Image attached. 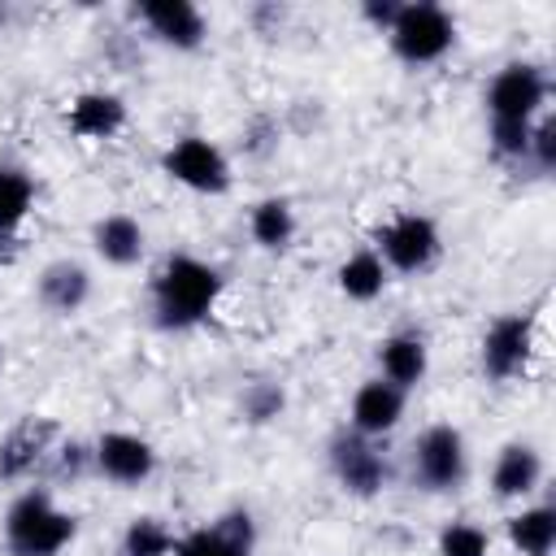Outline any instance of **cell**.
Wrapping results in <instances>:
<instances>
[{"mask_svg": "<svg viewBox=\"0 0 556 556\" xmlns=\"http://www.w3.org/2000/svg\"><path fill=\"white\" fill-rule=\"evenodd\" d=\"M91 465H96L109 482H117V486H139L143 478H152L156 452H152V443L139 439V434L109 430V434H100V443H96V452H91Z\"/></svg>", "mask_w": 556, "mask_h": 556, "instance_id": "10", "label": "cell"}, {"mask_svg": "<svg viewBox=\"0 0 556 556\" xmlns=\"http://www.w3.org/2000/svg\"><path fill=\"white\" fill-rule=\"evenodd\" d=\"M139 17L148 22V30L161 43H169L178 52H195L204 43V35H208L204 13L191 0H143L139 4Z\"/></svg>", "mask_w": 556, "mask_h": 556, "instance_id": "13", "label": "cell"}, {"mask_svg": "<svg viewBox=\"0 0 556 556\" xmlns=\"http://www.w3.org/2000/svg\"><path fill=\"white\" fill-rule=\"evenodd\" d=\"M387 35H391V52L400 61L430 65V61L447 56V48L456 43V22L439 4H404Z\"/></svg>", "mask_w": 556, "mask_h": 556, "instance_id": "3", "label": "cell"}, {"mask_svg": "<svg viewBox=\"0 0 556 556\" xmlns=\"http://www.w3.org/2000/svg\"><path fill=\"white\" fill-rule=\"evenodd\" d=\"M248 230H252V239H256L265 252H282V248L295 239V213H291L287 200L269 195V200H261V204L252 208Z\"/></svg>", "mask_w": 556, "mask_h": 556, "instance_id": "21", "label": "cell"}, {"mask_svg": "<svg viewBox=\"0 0 556 556\" xmlns=\"http://www.w3.org/2000/svg\"><path fill=\"white\" fill-rule=\"evenodd\" d=\"M382 287H387V265H382L378 252H352V256L339 265V291H343L348 300L369 304V300L382 295Z\"/></svg>", "mask_w": 556, "mask_h": 556, "instance_id": "22", "label": "cell"}, {"mask_svg": "<svg viewBox=\"0 0 556 556\" xmlns=\"http://www.w3.org/2000/svg\"><path fill=\"white\" fill-rule=\"evenodd\" d=\"M526 161H534L539 169H556V117H543L530 126V152Z\"/></svg>", "mask_w": 556, "mask_h": 556, "instance_id": "27", "label": "cell"}, {"mask_svg": "<svg viewBox=\"0 0 556 556\" xmlns=\"http://www.w3.org/2000/svg\"><path fill=\"white\" fill-rule=\"evenodd\" d=\"M282 408H287V391L278 382H252L243 391V417L252 426H269L274 417H282Z\"/></svg>", "mask_w": 556, "mask_h": 556, "instance_id": "26", "label": "cell"}, {"mask_svg": "<svg viewBox=\"0 0 556 556\" xmlns=\"http://www.w3.org/2000/svg\"><path fill=\"white\" fill-rule=\"evenodd\" d=\"M465 469H469V456L456 426H430L413 443V478L426 491H456L465 482Z\"/></svg>", "mask_w": 556, "mask_h": 556, "instance_id": "6", "label": "cell"}, {"mask_svg": "<svg viewBox=\"0 0 556 556\" xmlns=\"http://www.w3.org/2000/svg\"><path fill=\"white\" fill-rule=\"evenodd\" d=\"M87 295H91V274L78 261H52V265H43V274H39V300H43V308H52L56 317H70V313H78L87 304Z\"/></svg>", "mask_w": 556, "mask_h": 556, "instance_id": "16", "label": "cell"}, {"mask_svg": "<svg viewBox=\"0 0 556 556\" xmlns=\"http://www.w3.org/2000/svg\"><path fill=\"white\" fill-rule=\"evenodd\" d=\"M439 556H491V539L473 521H452L439 534Z\"/></svg>", "mask_w": 556, "mask_h": 556, "instance_id": "25", "label": "cell"}, {"mask_svg": "<svg viewBox=\"0 0 556 556\" xmlns=\"http://www.w3.org/2000/svg\"><path fill=\"white\" fill-rule=\"evenodd\" d=\"M530 352H534V317L530 313H504L482 334V369L495 382L517 378L526 369Z\"/></svg>", "mask_w": 556, "mask_h": 556, "instance_id": "9", "label": "cell"}, {"mask_svg": "<svg viewBox=\"0 0 556 556\" xmlns=\"http://www.w3.org/2000/svg\"><path fill=\"white\" fill-rule=\"evenodd\" d=\"M91 243H96L100 261L126 269V265H135V261L143 256V226H139L135 217H126V213H109V217L96 222Z\"/></svg>", "mask_w": 556, "mask_h": 556, "instance_id": "19", "label": "cell"}, {"mask_svg": "<svg viewBox=\"0 0 556 556\" xmlns=\"http://www.w3.org/2000/svg\"><path fill=\"white\" fill-rule=\"evenodd\" d=\"M161 169H165L174 182H182V187H191V191H200V195H222V191L230 187V161H226V152H222L213 139H204V135H182V139H174V143L165 148V156H161Z\"/></svg>", "mask_w": 556, "mask_h": 556, "instance_id": "4", "label": "cell"}, {"mask_svg": "<svg viewBox=\"0 0 556 556\" xmlns=\"http://www.w3.org/2000/svg\"><path fill=\"white\" fill-rule=\"evenodd\" d=\"M65 122H70V130L78 139H109V135H117L126 126V104L113 91H83L70 104Z\"/></svg>", "mask_w": 556, "mask_h": 556, "instance_id": "15", "label": "cell"}, {"mask_svg": "<svg viewBox=\"0 0 556 556\" xmlns=\"http://www.w3.org/2000/svg\"><path fill=\"white\" fill-rule=\"evenodd\" d=\"M400 9H404L400 0H365V9H361V13H365V22H374L378 30H391V26H395V17H400Z\"/></svg>", "mask_w": 556, "mask_h": 556, "instance_id": "28", "label": "cell"}, {"mask_svg": "<svg viewBox=\"0 0 556 556\" xmlns=\"http://www.w3.org/2000/svg\"><path fill=\"white\" fill-rule=\"evenodd\" d=\"M539 478H543V456H539L530 443H508V447H500L495 469H491V491H495L500 500H521V495H530V491L539 486Z\"/></svg>", "mask_w": 556, "mask_h": 556, "instance_id": "17", "label": "cell"}, {"mask_svg": "<svg viewBox=\"0 0 556 556\" xmlns=\"http://www.w3.org/2000/svg\"><path fill=\"white\" fill-rule=\"evenodd\" d=\"M378 248H382V265L400 274H421L439 256V226L421 213H400L378 230Z\"/></svg>", "mask_w": 556, "mask_h": 556, "instance_id": "7", "label": "cell"}, {"mask_svg": "<svg viewBox=\"0 0 556 556\" xmlns=\"http://www.w3.org/2000/svg\"><path fill=\"white\" fill-rule=\"evenodd\" d=\"M52 439H56V421H52V417H35V413L22 417V421L0 439V478H4V482H17V478L35 473L39 460L48 456Z\"/></svg>", "mask_w": 556, "mask_h": 556, "instance_id": "12", "label": "cell"}, {"mask_svg": "<svg viewBox=\"0 0 556 556\" xmlns=\"http://www.w3.org/2000/svg\"><path fill=\"white\" fill-rule=\"evenodd\" d=\"M174 534L156 517H135L117 543V556H174Z\"/></svg>", "mask_w": 556, "mask_h": 556, "instance_id": "24", "label": "cell"}, {"mask_svg": "<svg viewBox=\"0 0 556 556\" xmlns=\"http://www.w3.org/2000/svg\"><path fill=\"white\" fill-rule=\"evenodd\" d=\"M252 543H256V526L248 513L235 508L208 526L187 530L174 543V556H252Z\"/></svg>", "mask_w": 556, "mask_h": 556, "instance_id": "11", "label": "cell"}, {"mask_svg": "<svg viewBox=\"0 0 556 556\" xmlns=\"http://www.w3.org/2000/svg\"><path fill=\"white\" fill-rule=\"evenodd\" d=\"M222 295V274L208 261L195 256H169L161 274L152 278V313L165 330H191L200 326Z\"/></svg>", "mask_w": 556, "mask_h": 556, "instance_id": "1", "label": "cell"}, {"mask_svg": "<svg viewBox=\"0 0 556 556\" xmlns=\"http://www.w3.org/2000/svg\"><path fill=\"white\" fill-rule=\"evenodd\" d=\"M400 417H404V391L391 387L387 378H374L352 395V430L365 434V439H378V434L395 430Z\"/></svg>", "mask_w": 556, "mask_h": 556, "instance_id": "14", "label": "cell"}, {"mask_svg": "<svg viewBox=\"0 0 556 556\" xmlns=\"http://www.w3.org/2000/svg\"><path fill=\"white\" fill-rule=\"evenodd\" d=\"M508 543L521 556H547L556 547V508L539 504V508H521L517 517H508Z\"/></svg>", "mask_w": 556, "mask_h": 556, "instance_id": "20", "label": "cell"}, {"mask_svg": "<svg viewBox=\"0 0 556 556\" xmlns=\"http://www.w3.org/2000/svg\"><path fill=\"white\" fill-rule=\"evenodd\" d=\"M330 469H334L339 486L361 500H369L387 486V456L356 430H343L330 439Z\"/></svg>", "mask_w": 556, "mask_h": 556, "instance_id": "8", "label": "cell"}, {"mask_svg": "<svg viewBox=\"0 0 556 556\" xmlns=\"http://www.w3.org/2000/svg\"><path fill=\"white\" fill-rule=\"evenodd\" d=\"M547 104V74L530 61L504 65L486 87V113L491 122H534Z\"/></svg>", "mask_w": 556, "mask_h": 556, "instance_id": "5", "label": "cell"}, {"mask_svg": "<svg viewBox=\"0 0 556 556\" xmlns=\"http://www.w3.org/2000/svg\"><path fill=\"white\" fill-rule=\"evenodd\" d=\"M378 365H382V378L400 391L417 387L426 378V365H430V352H426V339L421 334H391L378 343Z\"/></svg>", "mask_w": 556, "mask_h": 556, "instance_id": "18", "label": "cell"}, {"mask_svg": "<svg viewBox=\"0 0 556 556\" xmlns=\"http://www.w3.org/2000/svg\"><path fill=\"white\" fill-rule=\"evenodd\" d=\"M78 534L74 513H61L48 491H22L4 513L9 556H56Z\"/></svg>", "mask_w": 556, "mask_h": 556, "instance_id": "2", "label": "cell"}, {"mask_svg": "<svg viewBox=\"0 0 556 556\" xmlns=\"http://www.w3.org/2000/svg\"><path fill=\"white\" fill-rule=\"evenodd\" d=\"M35 204V182L22 165H0V235H13Z\"/></svg>", "mask_w": 556, "mask_h": 556, "instance_id": "23", "label": "cell"}]
</instances>
